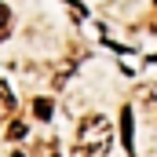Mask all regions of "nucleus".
<instances>
[{
  "mask_svg": "<svg viewBox=\"0 0 157 157\" xmlns=\"http://www.w3.org/2000/svg\"><path fill=\"white\" fill-rule=\"evenodd\" d=\"M15 110H18V102H15L11 88L0 80V121H4V117H15Z\"/></svg>",
  "mask_w": 157,
  "mask_h": 157,
  "instance_id": "7ed1b4c3",
  "label": "nucleus"
},
{
  "mask_svg": "<svg viewBox=\"0 0 157 157\" xmlns=\"http://www.w3.org/2000/svg\"><path fill=\"white\" fill-rule=\"evenodd\" d=\"M7 33H11V7L0 0V40H7Z\"/></svg>",
  "mask_w": 157,
  "mask_h": 157,
  "instance_id": "423d86ee",
  "label": "nucleus"
},
{
  "mask_svg": "<svg viewBox=\"0 0 157 157\" xmlns=\"http://www.w3.org/2000/svg\"><path fill=\"white\" fill-rule=\"evenodd\" d=\"M4 135H7L11 143H18V139H26V124H22V121H11V128H7Z\"/></svg>",
  "mask_w": 157,
  "mask_h": 157,
  "instance_id": "0eeeda50",
  "label": "nucleus"
},
{
  "mask_svg": "<svg viewBox=\"0 0 157 157\" xmlns=\"http://www.w3.org/2000/svg\"><path fill=\"white\" fill-rule=\"evenodd\" d=\"M33 157H62V154H59V143L55 139H44V143L33 146Z\"/></svg>",
  "mask_w": 157,
  "mask_h": 157,
  "instance_id": "20e7f679",
  "label": "nucleus"
},
{
  "mask_svg": "<svg viewBox=\"0 0 157 157\" xmlns=\"http://www.w3.org/2000/svg\"><path fill=\"white\" fill-rule=\"evenodd\" d=\"M121 143L132 154L135 150V128H132V106H121Z\"/></svg>",
  "mask_w": 157,
  "mask_h": 157,
  "instance_id": "f03ea898",
  "label": "nucleus"
},
{
  "mask_svg": "<svg viewBox=\"0 0 157 157\" xmlns=\"http://www.w3.org/2000/svg\"><path fill=\"white\" fill-rule=\"evenodd\" d=\"M113 146V124L102 113H91V117L80 121L77 128V146H73V157H106Z\"/></svg>",
  "mask_w": 157,
  "mask_h": 157,
  "instance_id": "f257e3e1",
  "label": "nucleus"
},
{
  "mask_svg": "<svg viewBox=\"0 0 157 157\" xmlns=\"http://www.w3.org/2000/svg\"><path fill=\"white\" fill-rule=\"evenodd\" d=\"M33 113H37V121H51V113H55L51 99H33Z\"/></svg>",
  "mask_w": 157,
  "mask_h": 157,
  "instance_id": "39448f33",
  "label": "nucleus"
}]
</instances>
